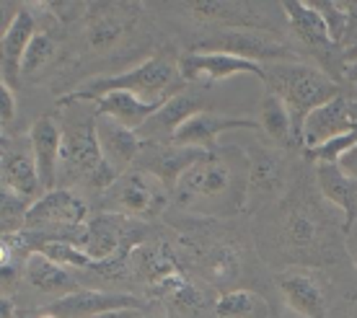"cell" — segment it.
<instances>
[{"instance_id":"8992f818","label":"cell","mask_w":357,"mask_h":318,"mask_svg":"<svg viewBox=\"0 0 357 318\" xmlns=\"http://www.w3.org/2000/svg\"><path fill=\"white\" fill-rule=\"evenodd\" d=\"M169 199V189L158 179H153L151 174H145L140 168L122 174L104 192V207H107V212L127 215V218H135V220L158 218L166 210Z\"/></svg>"},{"instance_id":"30bf717a","label":"cell","mask_w":357,"mask_h":318,"mask_svg":"<svg viewBox=\"0 0 357 318\" xmlns=\"http://www.w3.org/2000/svg\"><path fill=\"white\" fill-rule=\"evenodd\" d=\"M349 132H357V91H342L308 114L303 124V151Z\"/></svg>"},{"instance_id":"9a60e30c","label":"cell","mask_w":357,"mask_h":318,"mask_svg":"<svg viewBox=\"0 0 357 318\" xmlns=\"http://www.w3.org/2000/svg\"><path fill=\"white\" fill-rule=\"evenodd\" d=\"M130 308H143V303L130 292L78 290L60 298V301H52L45 310L57 318H104L109 313Z\"/></svg>"},{"instance_id":"6da1fadb","label":"cell","mask_w":357,"mask_h":318,"mask_svg":"<svg viewBox=\"0 0 357 318\" xmlns=\"http://www.w3.org/2000/svg\"><path fill=\"white\" fill-rule=\"evenodd\" d=\"M251 186L246 151L215 148L178 179L171 199L195 212H241Z\"/></svg>"},{"instance_id":"f1b7e54d","label":"cell","mask_w":357,"mask_h":318,"mask_svg":"<svg viewBox=\"0 0 357 318\" xmlns=\"http://www.w3.org/2000/svg\"><path fill=\"white\" fill-rule=\"evenodd\" d=\"M202 269H205V274L213 282H228V280L238 277L241 262H238V254L231 246H215L210 251H205Z\"/></svg>"},{"instance_id":"8d00e7d4","label":"cell","mask_w":357,"mask_h":318,"mask_svg":"<svg viewBox=\"0 0 357 318\" xmlns=\"http://www.w3.org/2000/svg\"><path fill=\"white\" fill-rule=\"evenodd\" d=\"M344 243H347L349 257L355 259V264H357V222L347 230V233H344Z\"/></svg>"},{"instance_id":"4316f807","label":"cell","mask_w":357,"mask_h":318,"mask_svg":"<svg viewBox=\"0 0 357 318\" xmlns=\"http://www.w3.org/2000/svg\"><path fill=\"white\" fill-rule=\"evenodd\" d=\"M31 204L34 202H29L26 197H21L18 192L3 186V195H0V228H3V236H18V233L26 230Z\"/></svg>"},{"instance_id":"484cf974","label":"cell","mask_w":357,"mask_h":318,"mask_svg":"<svg viewBox=\"0 0 357 318\" xmlns=\"http://www.w3.org/2000/svg\"><path fill=\"white\" fill-rule=\"evenodd\" d=\"M257 122H259L261 132L267 135L272 142H277V145H293V142H298L295 140V127L287 106L277 96H272V93L261 98L259 119Z\"/></svg>"},{"instance_id":"60d3db41","label":"cell","mask_w":357,"mask_h":318,"mask_svg":"<svg viewBox=\"0 0 357 318\" xmlns=\"http://www.w3.org/2000/svg\"><path fill=\"white\" fill-rule=\"evenodd\" d=\"M36 318H57V316H52V313H47V310H39V316Z\"/></svg>"},{"instance_id":"d6a6232c","label":"cell","mask_w":357,"mask_h":318,"mask_svg":"<svg viewBox=\"0 0 357 318\" xmlns=\"http://www.w3.org/2000/svg\"><path fill=\"white\" fill-rule=\"evenodd\" d=\"M251 158V184L254 186H272L280 179V160L269 153H261L259 158Z\"/></svg>"},{"instance_id":"ba28073f","label":"cell","mask_w":357,"mask_h":318,"mask_svg":"<svg viewBox=\"0 0 357 318\" xmlns=\"http://www.w3.org/2000/svg\"><path fill=\"white\" fill-rule=\"evenodd\" d=\"M195 52H223L233 57L269 65V62H298V52L293 47L269 36L267 31H243V29H223L199 39Z\"/></svg>"},{"instance_id":"d6986e66","label":"cell","mask_w":357,"mask_h":318,"mask_svg":"<svg viewBox=\"0 0 357 318\" xmlns=\"http://www.w3.org/2000/svg\"><path fill=\"white\" fill-rule=\"evenodd\" d=\"M259 127L257 119H243V116H225L215 114V112H199L189 119L181 130H178L171 142L184 145V148H199V151H215L218 148V137L231 130H251Z\"/></svg>"},{"instance_id":"cb8c5ba5","label":"cell","mask_w":357,"mask_h":318,"mask_svg":"<svg viewBox=\"0 0 357 318\" xmlns=\"http://www.w3.org/2000/svg\"><path fill=\"white\" fill-rule=\"evenodd\" d=\"M24 277L29 280V285L39 292H47V295H57V301L65 298V295H73L78 292V280L70 274V269L63 264H57L52 259H47L45 254H29L26 266H24Z\"/></svg>"},{"instance_id":"8fae6325","label":"cell","mask_w":357,"mask_h":318,"mask_svg":"<svg viewBox=\"0 0 357 318\" xmlns=\"http://www.w3.org/2000/svg\"><path fill=\"white\" fill-rule=\"evenodd\" d=\"M0 176L3 186L13 189L29 202H36L45 195V186L36 171V160L31 153L29 137H8L3 135V153H0Z\"/></svg>"},{"instance_id":"e575fe53","label":"cell","mask_w":357,"mask_h":318,"mask_svg":"<svg viewBox=\"0 0 357 318\" xmlns=\"http://www.w3.org/2000/svg\"><path fill=\"white\" fill-rule=\"evenodd\" d=\"M13 119H16V96H13V89L3 86L0 89V122L3 127H8Z\"/></svg>"},{"instance_id":"ffe728a7","label":"cell","mask_w":357,"mask_h":318,"mask_svg":"<svg viewBox=\"0 0 357 318\" xmlns=\"http://www.w3.org/2000/svg\"><path fill=\"white\" fill-rule=\"evenodd\" d=\"M96 135L101 153H104V160L114 168L119 176L127 174L137 163V158H140V153L145 148V140L135 130L109 119V116L96 114Z\"/></svg>"},{"instance_id":"d4e9b609","label":"cell","mask_w":357,"mask_h":318,"mask_svg":"<svg viewBox=\"0 0 357 318\" xmlns=\"http://www.w3.org/2000/svg\"><path fill=\"white\" fill-rule=\"evenodd\" d=\"M215 318H269V303L259 292L228 290L223 292L213 308Z\"/></svg>"},{"instance_id":"74e56055","label":"cell","mask_w":357,"mask_h":318,"mask_svg":"<svg viewBox=\"0 0 357 318\" xmlns=\"http://www.w3.org/2000/svg\"><path fill=\"white\" fill-rule=\"evenodd\" d=\"M104 318H153L148 316L143 308H130V310H116V313H109V316Z\"/></svg>"},{"instance_id":"2e32d148","label":"cell","mask_w":357,"mask_h":318,"mask_svg":"<svg viewBox=\"0 0 357 318\" xmlns=\"http://www.w3.org/2000/svg\"><path fill=\"white\" fill-rule=\"evenodd\" d=\"M199 112H207L205 96L192 91H178L137 130V135L145 142H171V137Z\"/></svg>"},{"instance_id":"e0dca14e","label":"cell","mask_w":357,"mask_h":318,"mask_svg":"<svg viewBox=\"0 0 357 318\" xmlns=\"http://www.w3.org/2000/svg\"><path fill=\"white\" fill-rule=\"evenodd\" d=\"M36 36V18L29 8H18L10 18V24L0 39V70H3V86L16 89L21 80V65L31 39Z\"/></svg>"},{"instance_id":"277c9868","label":"cell","mask_w":357,"mask_h":318,"mask_svg":"<svg viewBox=\"0 0 357 318\" xmlns=\"http://www.w3.org/2000/svg\"><path fill=\"white\" fill-rule=\"evenodd\" d=\"M148 225L116 212H98L86 222L81 248L91 257V262H125L132 257V251L145 241Z\"/></svg>"},{"instance_id":"44dd1931","label":"cell","mask_w":357,"mask_h":318,"mask_svg":"<svg viewBox=\"0 0 357 318\" xmlns=\"http://www.w3.org/2000/svg\"><path fill=\"white\" fill-rule=\"evenodd\" d=\"M277 287L287 308L303 318H326V295L319 280L305 269H285L277 274Z\"/></svg>"},{"instance_id":"f546056e","label":"cell","mask_w":357,"mask_h":318,"mask_svg":"<svg viewBox=\"0 0 357 318\" xmlns=\"http://www.w3.org/2000/svg\"><path fill=\"white\" fill-rule=\"evenodd\" d=\"M313 8L319 10V16L324 18V24L329 29V36L337 45H344V36H347V10L344 3H334V0H321V3H311ZM344 52V50H342Z\"/></svg>"},{"instance_id":"83f0119b","label":"cell","mask_w":357,"mask_h":318,"mask_svg":"<svg viewBox=\"0 0 357 318\" xmlns=\"http://www.w3.org/2000/svg\"><path fill=\"white\" fill-rule=\"evenodd\" d=\"M57 57V42L47 31H36L31 39L26 54H24V65H21V75L24 78H36L39 73H45L52 60Z\"/></svg>"},{"instance_id":"836d02e7","label":"cell","mask_w":357,"mask_h":318,"mask_svg":"<svg viewBox=\"0 0 357 318\" xmlns=\"http://www.w3.org/2000/svg\"><path fill=\"white\" fill-rule=\"evenodd\" d=\"M344 10H347V36H344V57L352 50H357V3L355 0H344Z\"/></svg>"},{"instance_id":"603a6c76","label":"cell","mask_w":357,"mask_h":318,"mask_svg":"<svg viewBox=\"0 0 357 318\" xmlns=\"http://www.w3.org/2000/svg\"><path fill=\"white\" fill-rule=\"evenodd\" d=\"M91 104H96L93 112L98 116H109V119H114V122L125 124V127L137 132L166 101L155 104V101H143V98L130 93V91H109L104 96L93 98Z\"/></svg>"},{"instance_id":"4fadbf2b","label":"cell","mask_w":357,"mask_h":318,"mask_svg":"<svg viewBox=\"0 0 357 318\" xmlns=\"http://www.w3.org/2000/svg\"><path fill=\"white\" fill-rule=\"evenodd\" d=\"M178 70L184 80H199V83H220L233 75H257L259 80H264V65L223 52L192 50L184 57H178Z\"/></svg>"},{"instance_id":"9c48e42d","label":"cell","mask_w":357,"mask_h":318,"mask_svg":"<svg viewBox=\"0 0 357 318\" xmlns=\"http://www.w3.org/2000/svg\"><path fill=\"white\" fill-rule=\"evenodd\" d=\"M140 8L137 6H114L96 3L86 6V45L93 52H112L132 34Z\"/></svg>"},{"instance_id":"d590c367","label":"cell","mask_w":357,"mask_h":318,"mask_svg":"<svg viewBox=\"0 0 357 318\" xmlns=\"http://www.w3.org/2000/svg\"><path fill=\"white\" fill-rule=\"evenodd\" d=\"M337 166H340L342 171L347 174V176L357 179V142H355V145H352V148H349L347 153H344V156H342L340 163H337Z\"/></svg>"},{"instance_id":"b9f144b4","label":"cell","mask_w":357,"mask_h":318,"mask_svg":"<svg viewBox=\"0 0 357 318\" xmlns=\"http://www.w3.org/2000/svg\"><path fill=\"white\" fill-rule=\"evenodd\" d=\"M355 91H357V86H355Z\"/></svg>"},{"instance_id":"7a4b0ae2","label":"cell","mask_w":357,"mask_h":318,"mask_svg":"<svg viewBox=\"0 0 357 318\" xmlns=\"http://www.w3.org/2000/svg\"><path fill=\"white\" fill-rule=\"evenodd\" d=\"M267 93L277 96L290 112L295 127V140L303 148V124L311 112L340 96L342 89L334 78H329L321 68L305 62H269L264 65Z\"/></svg>"},{"instance_id":"7402d4cb","label":"cell","mask_w":357,"mask_h":318,"mask_svg":"<svg viewBox=\"0 0 357 318\" xmlns=\"http://www.w3.org/2000/svg\"><path fill=\"white\" fill-rule=\"evenodd\" d=\"M316 184L326 199L342 212V230L347 233L357 222V179L347 176L337 163L316 166Z\"/></svg>"},{"instance_id":"ab89813d","label":"cell","mask_w":357,"mask_h":318,"mask_svg":"<svg viewBox=\"0 0 357 318\" xmlns=\"http://www.w3.org/2000/svg\"><path fill=\"white\" fill-rule=\"evenodd\" d=\"M344 80L347 83H352V86H357V62H352L347 68V73H344Z\"/></svg>"},{"instance_id":"3957f363","label":"cell","mask_w":357,"mask_h":318,"mask_svg":"<svg viewBox=\"0 0 357 318\" xmlns=\"http://www.w3.org/2000/svg\"><path fill=\"white\" fill-rule=\"evenodd\" d=\"M109 91H130L143 101L161 104V101H169L174 93L184 91V78L178 70V60H171L166 54H153L125 73L86 80V83H81V89L70 91L68 96L60 98V106L81 104V101L91 104L93 98L104 96Z\"/></svg>"},{"instance_id":"5bb4252c","label":"cell","mask_w":357,"mask_h":318,"mask_svg":"<svg viewBox=\"0 0 357 318\" xmlns=\"http://www.w3.org/2000/svg\"><path fill=\"white\" fill-rule=\"evenodd\" d=\"M192 16L220 24L225 29H243V31H275L272 24V6L264 3H218V0H199L189 6Z\"/></svg>"},{"instance_id":"ac0fdd59","label":"cell","mask_w":357,"mask_h":318,"mask_svg":"<svg viewBox=\"0 0 357 318\" xmlns=\"http://www.w3.org/2000/svg\"><path fill=\"white\" fill-rule=\"evenodd\" d=\"M29 142L36 160V171L45 192H52L60 184V153H63V127L54 116H39L31 130Z\"/></svg>"},{"instance_id":"52a82bcc","label":"cell","mask_w":357,"mask_h":318,"mask_svg":"<svg viewBox=\"0 0 357 318\" xmlns=\"http://www.w3.org/2000/svg\"><path fill=\"white\" fill-rule=\"evenodd\" d=\"M104 163V153L96 135V112L75 114L63 124V153H60V176L70 184H89L96 168Z\"/></svg>"},{"instance_id":"7c38bea8","label":"cell","mask_w":357,"mask_h":318,"mask_svg":"<svg viewBox=\"0 0 357 318\" xmlns=\"http://www.w3.org/2000/svg\"><path fill=\"white\" fill-rule=\"evenodd\" d=\"M210 151H199V148H184L176 142H145L143 153L135 166L158 179L171 195L176 189L178 179L187 174L189 168L199 163Z\"/></svg>"},{"instance_id":"1f68e13d","label":"cell","mask_w":357,"mask_h":318,"mask_svg":"<svg viewBox=\"0 0 357 318\" xmlns=\"http://www.w3.org/2000/svg\"><path fill=\"white\" fill-rule=\"evenodd\" d=\"M357 142V132H349V135H342V137H334L329 142H321V145H316V148H305V158L313 160L316 166L319 163H340V158L344 153L352 148Z\"/></svg>"},{"instance_id":"4dcf8cb0","label":"cell","mask_w":357,"mask_h":318,"mask_svg":"<svg viewBox=\"0 0 357 318\" xmlns=\"http://www.w3.org/2000/svg\"><path fill=\"white\" fill-rule=\"evenodd\" d=\"M285 238L293 248H308L316 243V220L305 212L293 210L285 225Z\"/></svg>"},{"instance_id":"f35d334b","label":"cell","mask_w":357,"mask_h":318,"mask_svg":"<svg viewBox=\"0 0 357 318\" xmlns=\"http://www.w3.org/2000/svg\"><path fill=\"white\" fill-rule=\"evenodd\" d=\"M0 318H16V305L10 301V295H3L0 301Z\"/></svg>"},{"instance_id":"5b68a950","label":"cell","mask_w":357,"mask_h":318,"mask_svg":"<svg viewBox=\"0 0 357 318\" xmlns=\"http://www.w3.org/2000/svg\"><path fill=\"white\" fill-rule=\"evenodd\" d=\"M280 8L298 36V42L305 47V52L311 54L313 60L319 62V68L337 83L344 80V73H347L344 52L329 36V29L324 24V18L319 16V10L313 8L311 3H282Z\"/></svg>"}]
</instances>
